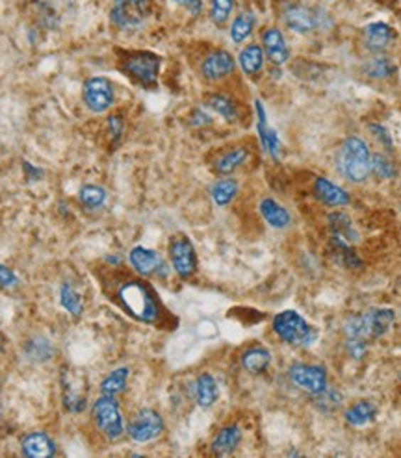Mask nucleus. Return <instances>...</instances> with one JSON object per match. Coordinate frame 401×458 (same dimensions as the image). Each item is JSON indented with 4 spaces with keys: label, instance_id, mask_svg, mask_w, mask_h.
<instances>
[{
    "label": "nucleus",
    "instance_id": "39448f33",
    "mask_svg": "<svg viewBox=\"0 0 401 458\" xmlns=\"http://www.w3.org/2000/svg\"><path fill=\"white\" fill-rule=\"evenodd\" d=\"M93 420H95L97 429L102 432L108 440H117L124 432L123 415H121L119 405L112 396L99 397L93 405Z\"/></svg>",
    "mask_w": 401,
    "mask_h": 458
},
{
    "label": "nucleus",
    "instance_id": "72a5a7b5",
    "mask_svg": "<svg viewBox=\"0 0 401 458\" xmlns=\"http://www.w3.org/2000/svg\"><path fill=\"white\" fill-rule=\"evenodd\" d=\"M60 302H62V306L69 314L77 315V317L82 314V310H84L80 295H78L77 290L73 286H69V284H65V286L62 288V291H60Z\"/></svg>",
    "mask_w": 401,
    "mask_h": 458
},
{
    "label": "nucleus",
    "instance_id": "b1692460",
    "mask_svg": "<svg viewBox=\"0 0 401 458\" xmlns=\"http://www.w3.org/2000/svg\"><path fill=\"white\" fill-rule=\"evenodd\" d=\"M329 227L331 230H333V236L344 239V241H348V244L349 241H357L358 239V234L355 232L351 219H349L348 215L340 214V212H336V214H329Z\"/></svg>",
    "mask_w": 401,
    "mask_h": 458
},
{
    "label": "nucleus",
    "instance_id": "37998d69",
    "mask_svg": "<svg viewBox=\"0 0 401 458\" xmlns=\"http://www.w3.org/2000/svg\"><path fill=\"white\" fill-rule=\"evenodd\" d=\"M23 168H24V171L28 173V178H32V180H38V178L41 177V175H43V173L39 171V169L33 168L32 163H28V162H24Z\"/></svg>",
    "mask_w": 401,
    "mask_h": 458
},
{
    "label": "nucleus",
    "instance_id": "ea45409f",
    "mask_svg": "<svg viewBox=\"0 0 401 458\" xmlns=\"http://www.w3.org/2000/svg\"><path fill=\"white\" fill-rule=\"evenodd\" d=\"M108 130H110V136L114 141L121 138L123 134V119H121L119 115H112L110 119H108Z\"/></svg>",
    "mask_w": 401,
    "mask_h": 458
},
{
    "label": "nucleus",
    "instance_id": "a211bd4d",
    "mask_svg": "<svg viewBox=\"0 0 401 458\" xmlns=\"http://www.w3.org/2000/svg\"><path fill=\"white\" fill-rule=\"evenodd\" d=\"M240 440H242V430L236 425H229L218 432V436L212 442V453L215 457H225V454H230L234 449L238 447Z\"/></svg>",
    "mask_w": 401,
    "mask_h": 458
},
{
    "label": "nucleus",
    "instance_id": "6ab92c4d",
    "mask_svg": "<svg viewBox=\"0 0 401 458\" xmlns=\"http://www.w3.org/2000/svg\"><path fill=\"white\" fill-rule=\"evenodd\" d=\"M394 38V32L388 24L385 23H373L370 26H366L364 30V41H366V47L373 53H381L388 47V43Z\"/></svg>",
    "mask_w": 401,
    "mask_h": 458
},
{
    "label": "nucleus",
    "instance_id": "412c9836",
    "mask_svg": "<svg viewBox=\"0 0 401 458\" xmlns=\"http://www.w3.org/2000/svg\"><path fill=\"white\" fill-rule=\"evenodd\" d=\"M193 396H196V401L199 406H212L218 399V384H215L214 377L208 375V373H203L199 375L193 384Z\"/></svg>",
    "mask_w": 401,
    "mask_h": 458
},
{
    "label": "nucleus",
    "instance_id": "e433bc0d",
    "mask_svg": "<svg viewBox=\"0 0 401 458\" xmlns=\"http://www.w3.org/2000/svg\"><path fill=\"white\" fill-rule=\"evenodd\" d=\"M316 396H318L316 405L320 406V408H324V410H333V408H336V406L340 405V401H342L340 393H336V391L333 390H327V388H325L324 391H320V393H316Z\"/></svg>",
    "mask_w": 401,
    "mask_h": 458
},
{
    "label": "nucleus",
    "instance_id": "473e14b6",
    "mask_svg": "<svg viewBox=\"0 0 401 458\" xmlns=\"http://www.w3.org/2000/svg\"><path fill=\"white\" fill-rule=\"evenodd\" d=\"M396 71L392 62L388 58H373L370 62L364 65V72H366L370 78H375V80H383V78H388L392 72Z\"/></svg>",
    "mask_w": 401,
    "mask_h": 458
},
{
    "label": "nucleus",
    "instance_id": "c756f323",
    "mask_svg": "<svg viewBox=\"0 0 401 458\" xmlns=\"http://www.w3.org/2000/svg\"><path fill=\"white\" fill-rule=\"evenodd\" d=\"M255 28V17L251 13H240L230 26V38L234 43H242L251 36Z\"/></svg>",
    "mask_w": 401,
    "mask_h": 458
},
{
    "label": "nucleus",
    "instance_id": "f257e3e1",
    "mask_svg": "<svg viewBox=\"0 0 401 458\" xmlns=\"http://www.w3.org/2000/svg\"><path fill=\"white\" fill-rule=\"evenodd\" d=\"M117 301L121 302L124 310L141 323H156L158 315H160V306L154 299V293L144 282H124L117 291Z\"/></svg>",
    "mask_w": 401,
    "mask_h": 458
},
{
    "label": "nucleus",
    "instance_id": "cd10ccee",
    "mask_svg": "<svg viewBox=\"0 0 401 458\" xmlns=\"http://www.w3.org/2000/svg\"><path fill=\"white\" fill-rule=\"evenodd\" d=\"M236 191H238V184L232 178H223V180L215 182L212 186L210 193L212 199L218 206H227L234 197H236Z\"/></svg>",
    "mask_w": 401,
    "mask_h": 458
},
{
    "label": "nucleus",
    "instance_id": "7ed1b4c3",
    "mask_svg": "<svg viewBox=\"0 0 401 458\" xmlns=\"http://www.w3.org/2000/svg\"><path fill=\"white\" fill-rule=\"evenodd\" d=\"M394 317H396V314L390 308H375V310H368L366 314L353 315L346 323L344 330L348 338L368 342V339L381 338L394 323Z\"/></svg>",
    "mask_w": 401,
    "mask_h": 458
},
{
    "label": "nucleus",
    "instance_id": "0eeeda50",
    "mask_svg": "<svg viewBox=\"0 0 401 458\" xmlns=\"http://www.w3.org/2000/svg\"><path fill=\"white\" fill-rule=\"evenodd\" d=\"M149 10H151L149 0H115L112 23L123 30L138 28L149 15Z\"/></svg>",
    "mask_w": 401,
    "mask_h": 458
},
{
    "label": "nucleus",
    "instance_id": "c9c22d12",
    "mask_svg": "<svg viewBox=\"0 0 401 458\" xmlns=\"http://www.w3.org/2000/svg\"><path fill=\"white\" fill-rule=\"evenodd\" d=\"M372 171L375 177L379 178H392L396 175V169H394V163L385 158L383 154H375L372 158Z\"/></svg>",
    "mask_w": 401,
    "mask_h": 458
},
{
    "label": "nucleus",
    "instance_id": "f704fd0d",
    "mask_svg": "<svg viewBox=\"0 0 401 458\" xmlns=\"http://www.w3.org/2000/svg\"><path fill=\"white\" fill-rule=\"evenodd\" d=\"M234 0H212L210 17L215 24H223L229 19L230 11H232Z\"/></svg>",
    "mask_w": 401,
    "mask_h": 458
},
{
    "label": "nucleus",
    "instance_id": "79ce46f5",
    "mask_svg": "<svg viewBox=\"0 0 401 458\" xmlns=\"http://www.w3.org/2000/svg\"><path fill=\"white\" fill-rule=\"evenodd\" d=\"M370 130H372L373 134H375V138L381 139L383 143L387 145V147H392V139L390 136H388V132L383 126H379V124H370Z\"/></svg>",
    "mask_w": 401,
    "mask_h": 458
},
{
    "label": "nucleus",
    "instance_id": "c85d7f7f",
    "mask_svg": "<svg viewBox=\"0 0 401 458\" xmlns=\"http://www.w3.org/2000/svg\"><path fill=\"white\" fill-rule=\"evenodd\" d=\"M127 378H129V369L127 368H119L112 371L108 377L102 381L100 384V391H102V396H112L115 397L117 393L124 390L127 386Z\"/></svg>",
    "mask_w": 401,
    "mask_h": 458
},
{
    "label": "nucleus",
    "instance_id": "f8f14e48",
    "mask_svg": "<svg viewBox=\"0 0 401 458\" xmlns=\"http://www.w3.org/2000/svg\"><path fill=\"white\" fill-rule=\"evenodd\" d=\"M132 268L144 277H166L167 268L160 254L145 247H134L129 256Z\"/></svg>",
    "mask_w": 401,
    "mask_h": 458
},
{
    "label": "nucleus",
    "instance_id": "aec40b11",
    "mask_svg": "<svg viewBox=\"0 0 401 458\" xmlns=\"http://www.w3.org/2000/svg\"><path fill=\"white\" fill-rule=\"evenodd\" d=\"M269 362H272V354L266 347H251L242 354V366L251 375H260L266 371Z\"/></svg>",
    "mask_w": 401,
    "mask_h": 458
},
{
    "label": "nucleus",
    "instance_id": "1a4fd4ad",
    "mask_svg": "<svg viewBox=\"0 0 401 458\" xmlns=\"http://www.w3.org/2000/svg\"><path fill=\"white\" fill-rule=\"evenodd\" d=\"M84 102L91 111L102 114L114 104V86L108 78L95 77L84 84Z\"/></svg>",
    "mask_w": 401,
    "mask_h": 458
},
{
    "label": "nucleus",
    "instance_id": "5701e85b",
    "mask_svg": "<svg viewBox=\"0 0 401 458\" xmlns=\"http://www.w3.org/2000/svg\"><path fill=\"white\" fill-rule=\"evenodd\" d=\"M257 114H258V134H260V141H262L264 148L272 154L273 158L279 156V139L277 134L273 132L266 123V111L262 108V102L257 101Z\"/></svg>",
    "mask_w": 401,
    "mask_h": 458
},
{
    "label": "nucleus",
    "instance_id": "4c0bfd02",
    "mask_svg": "<svg viewBox=\"0 0 401 458\" xmlns=\"http://www.w3.org/2000/svg\"><path fill=\"white\" fill-rule=\"evenodd\" d=\"M348 351L351 353V356L360 360V358L366 354V342L364 339H357V338H349L348 339Z\"/></svg>",
    "mask_w": 401,
    "mask_h": 458
},
{
    "label": "nucleus",
    "instance_id": "58836bf2",
    "mask_svg": "<svg viewBox=\"0 0 401 458\" xmlns=\"http://www.w3.org/2000/svg\"><path fill=\"white\" fill-rule=\"evenodd\" d=\"M17 286V277L11 269H8L6 266H0V288L10 290V288Z\"/></svg>",
    "mask_w": 401,
    "mask_h": 458
},
{
    "label": "nucleus",
    "instance_id": "f3484780",
    "mask_svg": "<svg viewBox=\"0 0 401 458\" xmlns=\"http://www.w3.org/2000/svg\"><path fill=\"white\" fill-rule=\"evenodd\" d=\"M316 197L320 199L324 205L327 206H346L349 205V195L342 187H338L333 182L325 180V178H318L314 182Z\"/></svg>",
    "mask_w": 401,
    "mask_h": 458
},
{
    "label": "nucleus",
    "instance_id": "393cba45",
    "mask_svg": "<svg viewBox=\"0 0 401 458\" xmlns=\"http://www.w3.org/2000/svg\"><path fill=\"white\" fill-rule=\"evenodd\" d=\"M346 421L353 427H363V425L370 423L375 418V406L368 401L355 403L353 406H349L344 414Z\"/></svg>",
    "mask_w": 401,
    "mask_h": 458
},
{
    "label": "nucleus",
    "instance_id": "dca6fc26",
    "mask_svg": "<svg viewBox=\"0 0 401 458\" xmlns=\"http://www.w3.org/2000/svg\"><path fill=\"white\" fill-rule=\"evenodd\" d=\"M262 45L267 58H269V62H273L275 65L287 63L288 47H287V41H284V36L281 34V30L267 28L262 34Z\"/></svg>",
    "mask_w": 401,
    "mask_h": 458
},
{
    "label": "nucleus",
    "instance_id": "a878e982",
    "mask_svg": "<svg viewBox=\"0 0 401 458\" xmlns=\"http://www.w3.org/2000/svg\"><path fill=\"white\" fill-rule=\"evenodd\" d=\"M264 50L258 45H249L240 54V65L244 69L245 75H257L262 69Z\"/></svg>",
    "mask_w": 401,
    "mask_h": 458
},
{
    "label": "nucleus",
    "instance_id": "20e7f679",
    "mask_svg": "<svg viewBox=\"0 0 401 458\" xmlns=\"http://www.w3.org/2000/svg\"><path fill=\"white\" fill-rule=\"evenodd\" d=\"M275 334L290 345H309L316 338V332L299 314L287 310L273 320Z\"/></svg>",
    "mask_w": 401,
    "mask_h": 458
},
{
    "label": "nucleus",
    "instance_id": "f03ea898",
    "mask_svg": "<svg viewBox=\"0 0 401 458\" xmlns=\"http://www.w3.org/2000/svg\"><path fill=\"white\" fill-rule=\"evenodd\" d=\"M340 173L349 182H364L372 171V154L360 138H348L338 154Z\"/></svg>",
    "mask_w": 401,
    "mask_h": 458
},
{
    "label": "nucleus",
    "instance_id": "4468645a",
    "mask_svg": "<svg viewBox=\"0 0 401 458\" xmlns=\"http://www.w3.org/2000/svg\"><path fill=\"white\" fill-rule=\"evenodd\" d=\"M284 23L297 34H309L316 28V15L306 6H290L284 10Z\"/></svg>",
    "mask_w": 401,
    "mask_h": 458
},
{
    "label": "nucleus",
    "instance_id": "2f4dec72",
    "mask_svg": "<svg viewBox=\"0 0 401 458\" xmlns=\"http://www.w3.org/2000/svg\"><path fill=\"white\" fill-rule=\"evenodd\" d=\"M78 199H80L82 206H86V208H90V210H97V208H100V206L105 205L106 191L100 186H93V184H90V186L82 187Z\"/></svg>",
    "mask_w": 401,
    "mask_h": 458
},
{
    "label": "nucleus",
    "instance_id": "4be33fe9",
    "mask_svg": "<svg viewBox=\"0 0 401 458\" xmlns=\"http://www.w3.org/2000/svg\"><path fill=\"white\" fill-rule=\"evenodd\" d=\"M260 214L275 229H284V227L290 224V214L279 202L273 201V199H264L260 202Z\"/></svg>",
    "mask_w": 401,
    "mask_h": 458
},
{
    "label": "nucleus",
    "instance_id": "423d86ee",
    "mask_svg": "<svg viewBox=\"0 0 401 458\" xmlns=\"http://www.w3.org/2000/svg\"><path fill=\"white\" fill-rule=\"evenodd\" d=\"M123 71L141 86L151 87L156 84L158 71H160V58L151 53L130 54L123 62Z\"/></svg>",
    "mask_w": 401,
    "mask_h": 458
},
{
    "label": "nucleus",
    "instance_id": "a19ab883",
    "mask_svg": "<svg viewBox=\"0 0 401 458\" xmlns=\"http://www.w3.org/2000/svg\"><path fill=\"white\" fill-rule=\"evenodd\" d=\"M175 4L186 8L191 15H199L203 10V2L200 0H175Z\"/></svg>",
    "mask_w": 401,
    "mask_h": 458
},
{
    "label": "nucleus",
    "instance_id": "bb28decb",
    "mask_svg": "<svg viewBox=\"0 0 401 458\" xmlns=\"http://www.w3.org/2000/svg\"><path fill=\"white\" fill-rule=\"evenodd\" d=\"M245 158H247V151H245V148H232V151L223 154V156L215 162V171L220 173V175H229V173H232L234 169H238L240 165L245 162Z\"/></svg>",
    "mask_w": 401,
    "mask_h": 458
},
{
    "label": "nucleus",
    "instance_id": "7c9ffc66",
    "mask_svg": "<svg viewBox=\"0 0 401 458\" xmlns=\"http://www.w3.org/2000/svg\"><path fill=\"white\" fill-rule=\"evenodd\" d=\"M206 104L210 106L214 111H218L221 117H225L227 121H230V123L238 119V110H236V104H234V101H230L229 97L210 95L208 99H206Z\"/></svg>",
    "mask_w": 401,
    "mask_h": 458
},
{
    "label": "nucleus",
    "instance_id": "ddd939ff",
    "mask_svg": "<svg viewBox=\"0 0 401 458\" xmlns=\"http://www.w3.org/2000/svg\"><path fill=\"white\" fill-rule=\"evenodd\" d=\"M200 71L206 80H221L234 71V58L227 50H215L203 62Z\"/></svg>",
    "mask_w": 401,
    "mask_h": 458
},
{
    "label": "nucleus",
    "instance_id": "9d476101",
    "mask_svg": "<svg viewBox=\"0 0 401 458\" xmlns=\"http://www.w3.org/2000/svg\"><path fill=\"white\" fill-rule=\"evenodd\" d=\"M288 375H290V381L296 386L311 391L314 396L327 388V373H325V369L321 366L296 364V366H292Z\"/></svg>",
    "mask_w": 401,
    "mask_h": 458
},
{
    "label": "nucleus",
    "instance_id": "9b49d317",
    "mask_svg": "<svg viewBox=\"0 0 401 458\" xmlns=\"http://www.w3.org/2000/svg\"><path fill=\"white\" fill-rule=\"evenodd\" d=\"M169 256H171L173 268H175L178 277L188 278L196 273L197 256L190 239L182 238V236L173 239L171 245H169Z\"/></svg>",
    "mask_w": 401,
    "mask_h": 458
},
{
    "label": "nucleus",
    "instance_id": "2eb2a0df",
    "mask_svg": "<svg viewBox=\"0 0 401 458\" xmlns=\"http://www.w3.org/2000/svg\"><path fill=\"white\" fill-rule=\"evenodd\" d=\"M23 454L28 458H48L56 454V444L45 432H32L21 444Z\"/></svg>",
    "mask_w": 401,
    "mask_h": 458
},
{
    "label": "nucleus",
    "instance_id": "6e6552de",
    "mask_svg": "<svg viewBox=\"0 0 401 458\" xmlns=\"http://www.w3.org/2000/svg\"><path fill=\"white\" fill-rule=\"evenodd\" d=\"M162 418L154 410H149V408L134 415V420L130 421L129 427H127V432H129L130 438H132L134 442H139V444L158 438V436L162 435Z\"/></svg>",
    "mask_w": 401,
    "mask_h": 458
}]
</instances>
